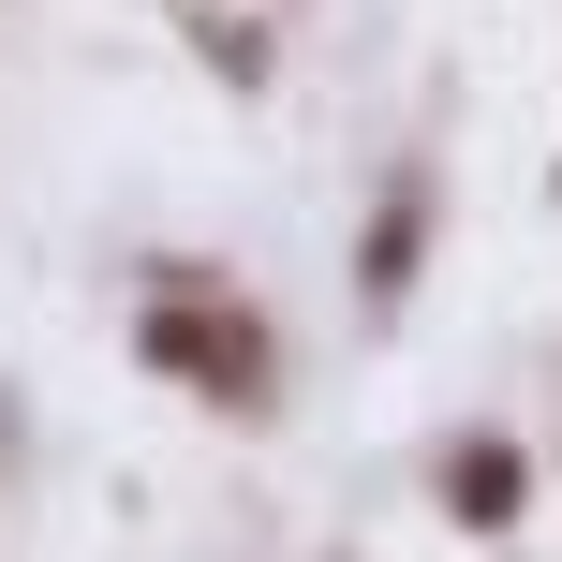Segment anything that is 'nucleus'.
Here are the masks:
<instances>
[{"instance_id": "1", "label": "nucleus", "mask_w": 562, "mask_h": 562, "mask_svg": "<svg viewBox=\"0 0 562 562\" xmlns=\"http://www.w3.org/2000/svg\"><path fill=\"white\" fill-rule=\"evenodd\" d=\"M148 340H164L178 370H207V385H252V370H267L252 326H207V311H148Z\"/></svg>"}, {"instance_id": "2", "label": "nucleus", "mask_w": 562, "mask_h": 562, "mask_svg": "<svg viewBox=\"0 0 562 562\" xmlns=\"http://www.w3.org/2000/svg\"><path fill=\"white\" fill-rule=\"evenodd\" d=\"M445 488H459V518H504V504H518V459H504V445H459Z\"/></svg>"}]
</instances>
